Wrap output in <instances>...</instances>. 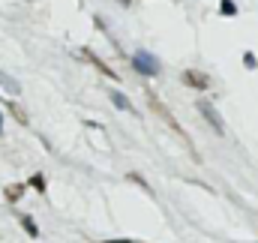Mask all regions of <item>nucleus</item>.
I'll return each mask as SVG.
<instances>
[{
    "label": "nucleus",
    "instance_id": "f257e3e1",
    "mask_svg": "<svg viewBox=\"0 0 258 243\" xmlns=\"http://www.w3.org/2000/svg\"><path fill=\"white\" fill-rule=\"evenodd\" d=\"M132 69H135L138 75H144V78H153V75H159V60H156L150 51L138 48V51L132 54Z\"/></svg>",
    "mask_w": 258,
    "mask_h": 243
},
{
    "label": "nucleus",
    "instance_id": "f03ea898",
    "mask_svg": "<svg viewBox=\"0 0 258 243\" xmlns=\"http://www.w3.org/2000/svg\"><path fill=\"white\" fill-rule=\"evenodd\" d=\"M198 111L204 114V120L210 123V126L219 132V135L225 132V126H222V117H219V111L213 108V102H210V99H198Z\"/></svg>",
    "mask_w": 258,
    "mask_h": 243
},
{
    "label": "nucleus",
    "instance_id": "7ed1b4c3",
    "mask_svg": "<svg viewBox=\"0 0 258 243\" xmlns=\"http://www.w3.org/2000/svg\"><path fill=\"white\" fill-rule=\"evenodd\" d=\"M180 81L186 84V87H192V90H207L210 87V78L204 75V72H198V69H186V72H180Z\"/></svg>",
    "mask_w": 258,
    "mask_h": 243
},
{
    "label": "nucleus",
    "instance_id": "20e7f679",
    "mask_svg": "<svg viewBox=\"0 0 258 243\" xmlns=\"http://www.w3.org/2000/svg\"><path fill=\"white\" fill-rule=\"evenodd\" d=\"M81 57H84V60H87V63H93V66H96V69H99L102 75H108L111 81H117V78H120V75H117V72H114V69H111L108 63L102 60V57H96V54H93L90 48H81Z\"/></svg>",
    "mask_w": 258,
    "mask_h": 243
},
{
    "label": "nucleus",
    "instance_id": "39448f33",
    "mask_svg": "<svg viewBox=\"0 0 258 243\" xmlns=\"http://www.w3.org/2000/svg\"><path fill=\"white\" fill-rule=\"evenodd\" d=\"M0 87H3V90H9L12 96H21V84H18L15 78H9V75H3V72H0Z\"/></svg>",
    "mask_w": 258,
    "mask_h": 243
},
{
    "label": "nucleus",
    "instance_id": "423d86ee",
    "mask_svg": "<svg viewBox=\"0 0 258 243\" xmlns=\"http://www.w3.org/2000/svg\"><path fill=\"white\" fill-rule=\"evenodd\" d=\"M24 189H27L24 183H9V186H6V198H9V201H18V198L24 195Z\"/></svg>",
    "mask_w": 258,
    "mask_h": 243
},
{
    "label": "nucleus",
    "instance_id": "0eeeda50",
    "mask_svg": "<svg viewBox=\"0 0 258 243\" xmlns=\"http://www.w3.org/2000/svg\"><path fill=\"white\" fill-rule=\"evenodd\" d=\"M111 102H114L120 111H132V102H129V99L123 96V93H120V90H114V93H111Z\"/></svg>",
    "mask_w": 258,
    "mask_h": 243
},
{
    "label": "nucleus",
    "instance_id": "6e6552de",
    "mask_svg": "<svg viewBox=\"0 0 258 243\" xmlns=\"http://www.w3.org/2000/svg\"><path fill=\"white\" fill-rule=\"evenodd\" d=\"M18 219H21V225H24V231H27L30 237H39V228H36V222H33V219H30L27 213H21Z\"/></svg>",
    "mask_w": 258,
    "mask_h": 243
},
{
    "label": "nucleus",
    "instance_id": "1a4fd4ad",
    "mask_svg": "<svg viewBox=\"0 0 258 243\" xmlns=\"http://www.w3.org/2000/svg\"><path fill=\"white\" fill-rule=\"evenodd\" d=\"M27 186H33L36 192H45V189H48V183H45V177H42V174H33V177L27 180Z\"/></svg>",
    "mask_w": 258,
    "mask_h": 243
},
{
    "label": "nucleus",
    "instance_id": "9d476101",
    "mask_svg": "<svg viewBox=\"0 0 258 243\" xmlns=\"http://www.w3.org/2000/svg\"><path fill=\"white\" fill-rule=\"evenodd\" d=\"M219 12H222V15H237V3L222 0V3H219Z\"/></svg>",
    "mask_w": 258,
    "mask_h": 243
},
{
    "label": "nucleus",
    "instance_id": "9b49d317",
    "mask_svg": "<svg viewBox=\"0 0 258 243\" xmlns=\"http://www.w3.org/2000/svg\"><path fill=\"white\" fill-rule=\"evenodd\" d=\"M6 105H9V111H12V114H15V120H18V123H27V114H24V111H21V108H18V105H15V102H12V99H9V102H6Z\"/></svg>",
    "mask_w": 258,
    "mask_h": 243
},
{
    "label": "nucleus",
    "instance_id": "f8f14e48",
    "mask_svg": "<svg viewBox=\"0 0 258 243\" xmlns=\"http://www.w3.org/2000/svg\"><path fill=\"white\" fill-rule=\"evenodd\" d=\"M243 66H246V69H255V66H258V57L252 54V51H246V54H243Z\"/></svg>",
    "mask_w": 258,
    "mask_h": 243
},
{
    "label": "nucleus",
    "instance_id": "ddd939ff",
    "mask_svg": "<svg viewBox=\"0 0 258 243\" xmlns=\"http://www.w3.org/2000/svg\"><path fill=\"white\" fill-rule=\"evenodd\" d=\"M0 135H3V114H0Z\"/></svg>",
    "mask_w": 258,
    "mask_h": 243
},
{
    "label": "nucleus",
    "instance_id": "4468645a",
    "mask_svg": "<svg viewBox=\"0 0 258 243\" xmlns=\"http://www.w3.org/2000/svg\"><path fill=\"white\" fill-rule=\"evenodd\" d=\"M120 3H123V6H129V3H132V0H120Z\"/></svg>",
    "mask_w": 258,
    "mask_h": 243
},
{
    "label": "nucleus",
    "instance_id": "2eb2a0df",
    "mask_svg": "<svg viewBox=\"0 0 258 243\" xmlns=\"http://www.w3.org/2000/svg\"><path fill=\"white\" fill-rule=\"evenodd\" d=\"M0 99H3V96H0Z\"/></svg>",
    "mask_w": 258,
    "mask_h": 243
}]
</instances>
